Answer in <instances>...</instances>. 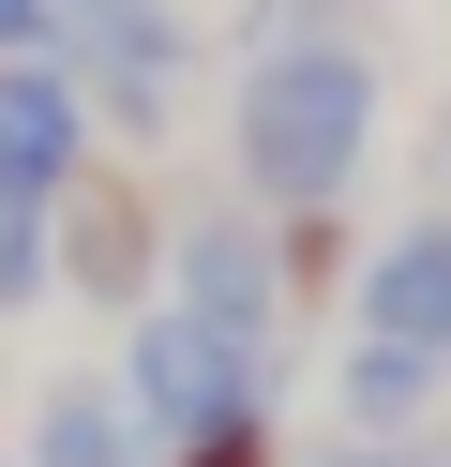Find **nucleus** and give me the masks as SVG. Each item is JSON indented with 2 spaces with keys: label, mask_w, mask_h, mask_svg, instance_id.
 <instances>
[{
  "label": "nucleus",
  "mask_w": 451,
  "mask_h": 467,
  "mask_svg": "<svg viewBox=\"0 0 451 467\" xmlns=\"http://www.w3.org/2000/svg\"><path fill=\"white\" fill-rule=\"evenodd\" d=\"M361 136H376V61L361 46H331V31L256 46V76H241V182L271 212H331Z\"/></svg>",
  "instance_id": "nucleus-1"
},
{
  "label": "nucleus",
  "mask_w": 451,
  "mask_h": 467,
  "mask_svg": "<svg viewBox=\"0 0 451 467\" xmlns=\"http://www.w3.org/2000/svg\"><path fill=\"white\" fill-rule=\"evenodd\" d=\"M120 392H136V422L180 452V437H210V422H256L271 362H256V332H226V317L150 302V317H136V347H120Z\"/></svg>",
  "instance_id": "nucleus-2"
},
{
  "label": "nucleus",
  "mask_w": 451,
  "mask_h": 467,
  "mask_svg": "<svg viewBox=\"0 0 451 467\" xmlns=\"http://www.w3.org/2000/svg\"><path fill=\"white\" fill-rule=\"evenodd\" d=\"M0 182L46 196V212L90 182V91L60 61H0Z\"/></svg>",
  "instance_id": "nucleus-3"
},
{
  "label": "nucleus",
  "mask_w": 451,
  "mask_h": 467,
  "mask_svg": "<svg viewBox=\"0 0 451 467\" xmlns=\"http://www.w3.org/2000/svg\"><path fill=\"white\" fill-rule=\"evenodd\" d=\"M46 256H60V286H90V302H150V226H136V196L120 182H76L46 212Z\"/></svg>",
  "instance_id": "nucleus-4"
},
{
  "label": "nucleus",
  "mask_w": 451,
  "mask_h": 467,
  "mask_svg": "<svg viewBox=\"0 0 451 467\" xmlns=\"http://www.w3.org/2000/svg\"><path fill=\"white\" fill-rule=\"evenodd\" d=\"M361 332H376V347H421V362H451V226H406V242L361 272Z\"/></svg>",
  "instance_id": "nucleus-5"
},
{
  "label": "nucleus",
  "mask_w": 451,
  "mask_h": 467,
  "mask_svg": "<svg viewBox=\"0 0 451 467\" xmlns=\"http://www.w3.org/2000/svg\"><path fill=\"white\" fill-rule=\"evenodd\" d=\"M180 302H196V317H226V332H256V347H271V302H286V272H271V226H241V212H210L196 242H180Z\"/></svg>",
  "instance_id": "nucleus-6"
},
{
  "label": "nucleus",
  "mask_w": 451,
  "mask_h": 467,
  "mask_svg": "<svg viewBox=\"0 0 451 467\" xmlns=\"http://www.w3.org/2000/svg\"><path fill=\"white\" fill-rule=\"evenodd\" d=\"M90 91H106L120 121H166V91H180V16L166 0H106V16H90Z\"/></svg>",
  "instance_id": "nucleus-7"
},
{
  "label": "nucleus",
  "mask_w": 451,
  "mask_h": 467,
  "mask_svg": "<svg viewBox=\"0 0 451 467\" xmlns=\"http://www.w3.org/2000/svg\"><path fill=\"white\" fill-rule=\"evenodd\" d=\"M30 467H166V437L136 422V392H106V377H60L46 422H30Z\"/></svg>",
  "instance_id": "nucleus-8"
},
{
  "label": "nucleus",
  "mask_w": 451,
  "mask_h": 467,
  "mask_svg": "<svg viewBox=\"0 0 451 467\" xmlns=\"http://www.w3.org/2000/svg\"><path fill=\"white\" fill-rule=\"evenodd\" d=\"M421 392H436V362H421V347H376V332L346 347V422H361V437H406Z\"/></svg>",
  "instance_id": "nucleus-9"
},
{
  "label": "nucleus",
  "mask_w": 451,
  "mask_h": 467,
  "mask_svg": "<svg viewBox=\"0 0 451 467\" xmlns=\"http://www.w3.org/2000/svg\"><path fill=\"white\" fill-rule=\"evenodd\" d=\"M46 272H60V256H46V196H15V182H0V317H15V302H46Z\"/></svg>",
  "instance_id": "nucleus-10"
},
{
  "label": "nucleus",
  "mask_w": 451,
  "mask_h": 467,
  "mask_svg": "<svg viewBox=\"0 0 451 467\" xmlns=\"http://www.w3.org/2000/svg\"><path fill=\"white\" fill-rule=\"evenodd\" d=\"M166 467H271V407H256V422H210V437H180Z\"/></svg>",
  "instance_id": "nucleus-11"
},
{
  "label": "nucleus",
  "mask_w": 451,
  "mask_h": 467,
  "mask_svg": "<svg viewBox=\"0 0 451 467\" xmlns=\"http://www.w3.org/2000/svg\"><path fill=\"white\" fill-rule=\"evenodd\" d=\"M46 31H60V0H0V61H30Z\"/></svg>",
  "instance_id": "nucleus-12"
},
{
  "label": "nucleus",
  "mask_w": 451,
  "mask_h": 467,
  "mask_svg": "<svg viewBox=\"0 0 451 467\" xmlns=\"http://www.w3.org/2000/svg\"><path fill=\"white\" fill-rule=\"evenodd\" d=\"M346 467H421V452H406V437H361V452H346Z\"/></svg>",
  "instance_id": "nucleus-13"
},
{
  "label": "nucleus",
  "mask_w": 451,
  "mask_h": 467,
  "mask_svg": "<svg viewBox=\"0 0 451 467\" xmlns=\"http://www.w3.org/2000/svg\"><path fill=\"white\" fill-rule=\"evenodd\" d=\"M60 16H106V0H60Z\"/></svg>",
  "instance_id": "nucleus-14"
}]
</instances>
